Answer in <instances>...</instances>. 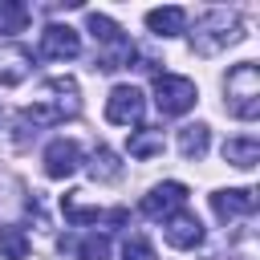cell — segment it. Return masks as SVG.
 Masks as SVG:
<instances>
[{"label":"cell","instance_id":"3","mask_svg":"<svg viewBox=\"0 0 260 260\" xmlns=\"http://www.w3.org/2000/svg\"><path fill=\"white\" fill-rule=\"evenodd\" d=\"M223 89H228V110H232L236 118L252 122V118L260 114V69H256V61L232 65Z\"/></svg>","mask_w":260,"mask_h":260},{"label":"cell","instance_id":"11","mask_svg":"<svg viewBox=\"0 0 260 260\" xmlns=\"http://www.w3.org/2000/svg\"><path fill=\"white\" fill-rule=\"evenodd\" d=\"M28 73H32V53L24 45H0V85L12 89L28 81Z\"/></svg>","mask_w":260,"mask_h":260},{"label":"cell","instance_id":"16","mask_svg":"<svg viewBox=\"0 0 260 260\" xmlns=\"http://www.w3.org/2000/svg\"><path fill=\"white\" fill-rule=\"evenodd\" d=\"M0 256L4 260H24L28 256V236H24V228H0Z\"/></svg>","mask_w":260,"mask_h":260},{"label":"cell","instance_id":"18","mask_svg":"<svg viewBox=\"0 0 260 260\" xmlns=\"http://www.w3.org/2000/svg\"><path fill=\"white\" fill-rule=\"evenodd\" d=\"M130 57H134V45L126 41V37H118L114 45H106V53L98 57V69H106V73H114V69H122V65H130Z\"/></svg>","mask_w":260,"mask_h":260},{"label":"cell","instance_id":"20","mask_svg":"<svg viewBox=\"0 0 260 260\" xmlns=\"http://www.w3.org/2000/svg\"><path fill=\"white\" fill-rule=\"evenodd\" d=\"M61 211H65L69 223H98V219H102V211H98V207H85V203L77 199V191H69V195L61 199Z\"/></svg>","mask_w":260,"mask_h":260},{"label":"cell","instance_id":"8","mask_svg":"<svg viewBox=\"0 0 260 260\" xmlns=\"http://www.w3.org/2000/svg\"><path fill=\"white\" fill-rule=\"evenodd\" d=\"M77 53H81V37L69 24H45V32H41V57H49V61H73Z\"/></svg>","mask_w":260,"mask_h":260},{"label":"cell","instance_id":"9","mask_svg":"<svg viewBox=\"0 0 260 260\" xmlns=\"http://www.w3.org/2000/svg\"><path fill=\"white\" fill-rule=\"evenodd\" d=\"M81 167V146L73 138H53L45 146V175L49 179H69Z\"/></svg>","mask_w":260,"mask_h":260},{"label":"cell","instance_id":"12","mask_svg":"<svg viewBox=\"0 0 260 260\" xmlns=\"http://www.w3.org/2000/svg\"><path fill=\"white\" fill-rule=\"evenodd\" d=\"M183 24H187V12L183 8H150L146 12V28L154 37H179Z\"/></svg>","mask_w":260,"mask_h":260},{"label":"cell","instance_id":"22","mask_svg":"<svg viewBox=\"0 0 260 260\" xmlns=\"http://www.w3.org/2000/svg\"><path fill=\"white\" fill-rule=\"evenodd\" d=\"M77 256L81 260H110V240L106 236H85L77 244Z\"/></svg>","mask_w":260,"mask_h":260},{"label":"cell","instance_id":"2","mask_svg":"<svg viewBox=\"0 0 260 260\" xmlns=\"http://www.w3.org/2000/svg\"><path fill=\"white\" fill-rule=\"evenodd\" d=\"M240 37H244L240 16L228 12V8H211V12L195 24V32H191V49L203 53V57H211V53H219L223 45H236Z\"/></svg>","mask_w":260,"mask_h":260},{"label":"cell","instance_id":"14","mask_svg":"<svg viewBox=\"0 0 260 260\" xmlns=\"http://www.w3.org/2000/svg\"><path fill=\"white\" fill-rule=\"evenodd\" d=\"M207 142H211V134H207V126L203 122H195V126H183L179 130V154L183 158H203L207 154Z\"/></svg>","mask_w":260,"mask_h":260},{"label":"cell","instance_id":"23","mask_svg":"<svg viewBox=\"0 0 260 260\" xmlns=\"http://www.w3.org/2000/svg\"><path fill=\"white\" fill-rule=\"evenodd\" d=\"M122 260H158V256H154V248H150L146 236H130L122 244Z\"/></svg>","mask_w":260,"mask_h":260},{"label":"cell","instance_id":"7","mask_svg":"<svg viewBox=\"0 0 260 260\" xmlns=\"http://www.w3.org/2000/svg\"><path fill=\"white\" fill-rule=\"evenodd\" d=\"M162 236H167L171 248L187 252V248H199V244H203V223H199V215H191V211H175V215L162 219Z\"/></svg>","mask_w":260,"mask_h":260},{"label":"cell","instance_id":"24","mask_svg":"<svg viewBox=\"0 0 260 260\" xmlns=\"http://www.w3.org/2000/svg\"><path fill=\"white\" fill-rule=\"evenodd\" d=\"M130 215H126V207H114V211H106V223H114V228H122Z\"/></svg>","mask_w":260,"mask_h":260},{"label":"cell","instance_id":"17","mask_svg":"<svg viewBox=\"0 0 260 260\" xmlns=\"http://www.w3.org/2000/svg\"><path fill=\"white\" fill-rule=\"evenodd\" d=\"M28 24V8L20 0H0V37H12Z\"/></svg>","mask_w":260,"mask_h":260},{"label":"cell","instance_id":"21","mask_svg":"<svg viewBox=\"0 0 260 260\" xmlns=\"http://www.w3.org/2000/svg\"><path fill=\"white\" fill-rule=\"evenodd\" d=\"M85 24H89V32H93V41H98V45H114V41L122 37V28H118L110 16H102V12H89V16H85Z\"/></svg>","mask_w":260,"mask_h":260},{"label":"cell","instance_id":"6","mask_svg":"<svg viewBox=\"0 0 260 260\" xmlns=\"http://www.w3.org/2000/svg\"><path fill=\"white\" fill-rule=\"evenodd\" d=\"M183 203H187V187L171 179V183L150 187V195H142V215H150V219H167V215H175Z\"/></svg>","mask_w":260,"mask_h":260},{"label":"cell","instance_id":"19","mask_svg":"<svg viewBox=\"0 0 260 260\" xmlns=\"http://www.w3.org/2000/svg\"><path fill=\"white\" fill-rule=\"evenodd\" d=\"M130 154L134 158L162 154V130H130Z\"/></svg>","mask_w":260,"mask_h":260},{"label":"cell","instance_id":"1","mask_svg":"<svg viewBox=\"0 0 260 260\" xmlns=\"http://www.w3.org/2000/svg\"><path fill=\"white\" fill-rule=\"evenodd\" d=\"M77 110H81V102H77V81H73V77H49V81L41 85V98H37L20 118L32 122V126H53V122L73 118Z\"/></svg>","mask_w":260,"mask_h":260},{"label":"cell","instance_id":"15","mask_svg":"<svg viewBox=\"0 0 260 260\" xmlns=\"http://www.w3.org/2000/svg\"><path fill=\"white\" fill-rule=\"evenodd\" d=\"M89 175H93V183H114V179H122L118 154H114L110 146H98V150H93V162H89Z\"/></svg>","mask_w":260,"mask_h":260},{"label":"cell","instance_id":"13","mask_svg":"<svg viewBox=\"0 0 260 260\" xmlns=\"http://www.w3.org/2000/svg\"><path fill=\"white\" fill-rule=\"evenodd\" d=\"M223 162H232L240 171H252L260 162V142L256 138H228L223 142Z\"/></svg>","mask_w":260,"mask_h":260},{"label":"cell","instance_id":"5","mask_svg":"<svg viewBox=\"0 0 260 260\" xmlns=\"http://www.w3.org/2000/svg\"><path fill=\"white\" fill-rule=\"evenodd\" d=\"M142 110H146V102H142V93L134 85H114L110 98H106V118L114 126H138Z\"/></svg>","mask_w":260,"mask_h":260},{"label":"cell","instance_id":"10","mask_svg":"<svg viewBox=\"0 0 260 260\" xmlns=\"http://www.w3.org/2000/svg\"><path fill=\"white\" fill-rule=\"evenodd\" d=\"M211 211L228 223V219H240V215H252L256 211V191L252 187H232V191H215L211 195Z\"/></svg>","mask_w":260,"mask_h":260},{"label":"cell","instance_id":"4","mask_svg":"<svg viewBox=\"0 0 260 260\" xmlns=\"http://www.w3.org/2000/svg\"><path fill=\"white\" fill-rule=\"evenodd\" d=\"M199 89L191 77H179V73H154V106L167 114V118H179L195 106Z\"/></svg>","mask_w":260,"mask_h":260}]
</instances>
